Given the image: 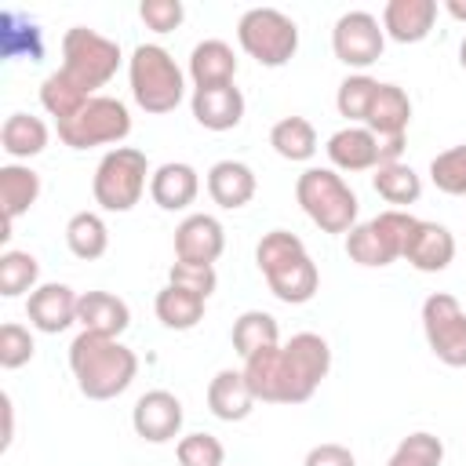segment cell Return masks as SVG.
<instances>
[{
  "mask_svg": "<svg viewBox=\"0 0 466 466\" xmlns=\"http://www.w3.org/2000/svg\"><path fill=\"white\" fill-rule=\"evenodd\" d=\"M244 379L262 404H302L331 371V346L317 331H299L284 346L258 350L244 360Z\"/></svg>",
  "mask_w": 466,
  "mask_h": 466,
  "instance_id": "1",
  "label": "cell"
},
{
  "mask_svg": "<svg viewBox=\"0 0 466 466\" xmlns=\"http://www.w3.org/2000/svg\"><path fill=\"white\" fill-rule=\"evenodd\" d=\"M69 371L87 400H113L135 382L138 357L120 339L80 331L69 346Z\"/></svg>",
  "mask_w": 466,
  "mask_h": 466,
  "instance_id": "2",
  "label": "cell"
},
{
  "mask_svg": "<svg viewBox=\"0 0 466 466\" xmlns=\"http://www.w3.org/2000/svg\"><path fill=\"white\" fill-rule=\"evenodd\" d=\"M255 266L266 277L269 291L288 306L309 302L317 295V288H320V269L309 258L302 237H295L291 229L262 233V240L255 244Z\"/></svg>",
  "mask_w": 466,
  "mask_h": 466,
  "instance_id": "3",
  "label": "cell"
},
{
  "mask_svg": "<svg viewBox=\"0 0 466 466\" xmlns=\"http://www.w3.org/2000/svg\"><path fill=\"white\" fill-rule=\"evenodd\" d=\"M127 84H131L135 106L153 113V116L178 109V102L186 98V76H182L178 62L171 58V51L160 44H138L131 51Z\"/></svg>",
  "mask_w": 466,
  "mask_h": 466,
  "instance_id": "4",
  "label": "cell"
},
{
  "mask_svg": "<svg viewBox=\"0 0 466 466\" xmlns=\"http://www.w3.org/2000/svg\"><path fill=\"white\" fill-rule=\"evenodd\" d=\"M295 200L320 233H350L360 215V200L335 167H306L295 182Z\"/></svg>",
  "mask_w": 466,
  "mask_h": 466,
  "instance_id": "5",
  "label": "cell"
},
{
  "mask_svg": "<svg viewBox=\"0 0 466 466\" xmlns=\"http://www.w3.org/2000/svg\"><path fill=\"white\" fill-rule=\"evenodd\" d=\"M124 55H120V44L87 29V25H73L66 29L62 36V73L87 95H95L98 87H106L116 69H120Z\"/></svg>",
  "mask_w": 466,
  "mask_h": 466,
  "instance_id": "6",
  "label": "cell"
},
{
  "mask_svg": "<svg viewBox=\"0 0 466 466\" xmlns=\"http://www.w3.org/2000/svg\"><path fill=\"white\" fill-rule=\"evenodd\" d=\"M415 222L419 218L408 215V211H400V208H386L375 218L357 222L346 233V255H350V262L368 266V269L393 266L397 258H404V248H408V237H411Z\"/></svg>",
  "mask_w": 466,
  "mask_h": 466,
  "instance_id": "7",
  "label": "cell"
},
{
  "mask_svg": "<svg viewBox=\"0 0 466 466\" xmlns=\"http://www.w3.org/2000/svg\"><path fill=\"white\" fill-rule=\"evenodd\" d=\"M146 175H149V160L142 149L135 146H113L98 167H95V178H91V193H95V204L102 211H131L142 193H146Z\"/></svg>",
  "mask_w": 466,
  "mask_h": 466,
  "instance_id": "8",
  "label": "cell"
},
{
  "mask_svg": "<svg viewBox=\"0 0 466 466\" xmlns=\"http://www.w3.org/2000/svg\"><path fill=\"white\" fill-rule=\"evenodd\" d=\"M237 40L248 58H255L258 66L280 69L299 51V25L291 15L277 7H251L237 22Z\"/></svg>",
  "mask_w": 466,
  "mask_h": 466,
  "instance_id": "9",
  "label": "cell"
},
{
  "mask_svg": "<svg viewBox=\"0 0 466 466\" xmlns=\"http://www.w3.org/2000/svg\"><path fill=\"white\" fill-rule=\"evenodd\" d=\"M131 135V113L120 98L95 95L84 102V109L69 120L58 124V138L69 149H95V146H113Z\"/></svg>",
  "mask_w": 466,
  "mask_h": 466,
  "instance_id": "10",
  "label": "cell"
},
{
  "mask_svg": "<svg viewBox=\"0 0 466 466\" xmlns=\"http://www.w3.org/2000/svg\"><path fill=\"white\" fill-rule=\"evenodd\" d=\"M422 335L430 353L448 368H466V309L455 295L433 291L422 302Z\"/></svg>",
  "mask_w": 466,
  "mask_h": 466,
  "instance_id": "11",
  "label": "cell"
},
{
  "mask_svg": "<svg viewBox=\"0 0 466 466\" xmlns=\"http://www.w3.org/2000/svg\"><path fill=\"white\" fill-rule=\"evenodd\" d=\"M382 47H386V33H382V22L371 11L339 15V22L331 29V51L342 66L364 73L368 66H375L382 58Z\"/></svg>",
  "mask_w": 466,
  "mask_h": 466,
  "instance_id": "12",
  "label": "cell"
},
{
  "mask_svg": "<svg viewBox=\"0 0 466 466\" xmlns=\"http://www.w3.org/2000/svg\"><path fill=\"white\" fill-rule=\"evenodd\" d=\"M182 419H186L182 400H178L171 390H149V393H142V397L135 400V408H131V426H135V433H138L142 441H149V444H167V441H175V437L182 433Z\"/></svg>",
  "mask_w": 466,
  "mask_h": 466,
  "instance_id": "13",
  "label": "cell"
},
{
  "mask_svg": "<svg viewBox=\"0 0 466 466\" xmlns=\"http://www.w3.org/2000/svg\"><path fill=\"white\" fill-rule=\"evenodd\" d=\"M226 251V229L215 215L193 211L175 226V258L189 266H215Z\"/></svg>",
  "mask_w": 466,
  "mask_h": 466,
  "instance_id": "14",
  "label": "cell"
},
{
  "mask_svg": "<svg viewBox=\"0 0 466 466\" xmlns=\"http://www.w3.org/2000/svg\"><path fill=\"white\" fill-rule=\"evenodd\" d=\"M76 306H80V295L69 288V284H58V280H47L40 284L36 291H29L25 299V317L36 331L44 335H58L66 331L69 324H76Z\"/></svg>",
  "mask_w": 466,
  "mask_h": 466,
  "instance_id": "15",
  "label": "cell"
},
{
  "mask_svg": "<svg viewBox=\"0 0 466 466\" xmlns=\"http://www.w3.org/2000/svg\"><path fill=\"white\" fill-rule=\"evenodd\" d=\"M455 258V237L448 226L441 222H430V218H419L411 237H408V248H404V262L419 273H441L448 269Z\"/></svg>",
  "mask_w": 466,
  "mask_h": 466,
  "instance_id": "16",
  "label": "cell"
},
{
  "mask_svg": "<svg viewBox=\"0 0 466 466\" xmlns=\"http://www.w3.org/2000/svg\"><path fill=\"white\" fill-rule=\"evenodd\" d=\"M193 120L208 131H229L244 120V95L237 84H218V87H193L189 98Z\"/></svg>",
  "mask_w": 466,
  "mask_h": 466,
  "instance_id": "17",
  "label": "cell"
},
{
  "mask_svg": "<svg viewBox=\"0 0 466 466\" xmlns=\"http://www.w3.org/2000/svg\"><path fill=\"white\" fill-rule=\"evenodd\" d=\"M328 160L335 171L357 175V171H375L379 167V138L364 124H346L328 138Z\"/></svg>",
  "mask_w": 466,
  "mask_h": 466,
  "instance_id": "18",
  "label": "cell"
},
{
  "mask_svg": "<svg viewBox=\"0 0 466 466\" xmlns=\"http://www.w3.org/2000/svg\"><path fill=\"white\" fill-rule=\"evenodd\" d=\"M200 193V175L186 160H167L149 175V197L160 211H186Z\"/></svg>",
  "mask_w": 466,
  "mask_h": 466,
  "instance_id": "19",
  "label": "cell"
},
{
  "mask_svg": "<svg viewBox=\"0 0 466 466\" xmlns=\"http://www.w3.org/2000/svg\"><path fill=\"white\" fill-rule=\"evenodd\" d=\"M437 22V0H390L382 7V33L397 44H419Z\"/></svg>",
  "mask_w": 466,
  "mask_h": 466,
  "instance_id": "20",
  "label": "cell"
},
{
  "mask_svg": "<svg viewBox=\"0 0 466 466\" xmlns=\"http://www.w3.org/2000/svg\"><path fill=\"white\" fill-rule=\"evenodd\" d=\"M255 393L244 379V371H233V368H222L215 371V379L208 382V411L222 422H244L251 411H255Z\"/></svg>",
  "mask_w": 466,
  "mask_h": 466,
  "instance_id": "21",
  "label": "cell"
},
{
  "mask_svg": "<svg viewBox=\"0 0 466 466\" xmlns=\"http://www.w3.org/2000/svg\"><path fill=\"white\" fill-rule=\"evenodd\" d=\"M76 324L84 331H91V335L120 339L127 331V324H131V309L113 291H84L80 306H76Z\"/></svg>",
  "mask_w": 466,
  "mask_h": 466,
  "instance_id": "22",
  "label": "cell"
},
{
  "mask_svg": "<svg viewBox=\"0 0 466 466\" xmlns=\"http://www.w3.org/2000/svg\"><path fill=\"white\" fill-rule=\"evenodd\" d=\"M408 124H411V98L404 87L397 84H379L371 106H368V116H364V127L375 135V138H400L408 135Z\"/></svg>",
  "mask_w": 466,
  "mask_h": 466,
  "instance_id": "23",
  "label": "cell"
},
{
  "mask_svg": "<svg viewBox=\"0 0 466 466\" xmlns=\"http://www.w3.org/2000/svg\"><path fill=\"white\" fill-rule=\"evenodd\" d=\"M255 189H258V178L244 160H218L208 167V197L226 211L251 204Z\"/></svg>",
  "mask_w": 466,
  "mask_h": 466,
  "instance_id": "24",
  "label": "cell"
},
{
  "mask_svg": "<svg viewBox=\"0 0 466 466\" xmlns=\"http://www.w3.org/2000/svg\"><path fill=\"white\" fill-rule=\"evenodd\" d=\"M237 76V55L226 40H200L189 51V80L193 87H218L233 84Z\"/></svg>",
  "mask_w": 466,
  "mask_h": 466,
  "instance_id": "25",
  "label": "cell"
},
{
  "mask_svg": "<svg viewBox=\"0 0 466 466\" xmlns=\"http://www.w3.org/2000/svg\"><path fill=\"white\" fill-rule=\"evenodd\" d=\"M47 124L33 113H11L0 127V149L18 164V160H29L36 153L47 149Z\"/></svg>",
  "mask_w": 466,
  "mask_h": 466,
  "instance_id": "26",
  "label": "cell"
},
{
  "mask_svg": "<svg viewBox=\"0 0 466 466\" xmlns=\"http://www.w3.org/2000/svg\"><path fill=\"white\" fill-rule=\"evenodd\" d=\"M40 197V175L29 164H4L0 167V204H4V218L7 229L15 218H22Z\"/></svg>",
  "mask_w": 466,
  "mask_h": 466,
  "instance_id": "27",
  "label": "cell"
},
{
  "mask_svg": "<svg viewBox=\"0 0 466 466\" xmlns=\"http://www.w3.org/2000/svg\"><path fill=\"white\" fill-rule=\"evenodd\" d=\"M269 146L280 160H291V164H306L313 160V153L320 149L317 142V127L306 120V116H280L273 127H269Z\"/></svg>",
  "mask_w": 466,
  "mask_h": 466,
  "instance_id": "28",
  "label": "cell"
},
{
  "mask_svg": "<svg viewBox=\"0 0 466 466\" xmlns=\"http://www.w3.org/2000/svg\"><path fill=\"white\" fill-rule=\"evenodd\" d=\"M204 306H208L204 295L186 291V288H175V284H164V288L157 291V302H153L157 320H160L164 328H171V331H189V328H197V324L204 320Z\"/></svg>",
  "mask_w": 466,
  "mask_h": 466,
  "instance_id": "29",
  "label": "cell"
},
{
  "mask_svg": "<svg viewBox=\"0 0 466 466\" xmlns=\"http://www.w3.org/2000/svg\"><path fill=\"white\" fill-rule=\"evenodd\" d=\"M229 339H233V350L248 360V357H255L258 350L280 346V324H277V317L266 313V309H248V313H240V317L233 320Z\"/></svg>",
  "mask_w": 466,
  "mask_h": 466,
  "instance_id": "30",
  "label": "cell"
},
{
  "mask_svg": "<svg viewBox=\"0 0 466 466\" xmlns=\"http://www.w3.org/2000/svg\"><path fill=\"white\" fill-rule=\"evenodd\" d=\"M66 244L76 258L84 262H95L106 255L109 248V226L98 211H76L69 222H66Z\"/></svg>",
  "mask_w": 466,
  "mask_h": 466,
  "instance_id": "31",
  "label": "cell"
},
{
  "mask_svg": "<svg viewBox=\"0 0 466 466\" xmlns=\"http://www.w3.org/2000/svg\"><path fill=\"white\" fill-rule=\"evenodd\" d=\"M371 186H375V193L386 200V204H393V208H400L404 211V204H415L419 197H422V178H419V171L411 167V164H382V167H375V175H371Z\"/></svg>",
  "mask_w": 466,
  "mask_h": 466,
  "instance_id": "32",
  "label": "cell"
},
{
  "mask_svg": "<svg viewBox=\"0 0 466 466\" xmlns=\"http://www.w3.org/2000/svg\"><path fill=\"white\" fill-rule=\"evenodd\" d=\"M40 262L36 255L29 251H18V248H7L0 255V295L4 299H18L25 291H36L40 284Z\"/></svg>",
  "mask_w": 466,
  "mask_h": 466,
  "instance_id": "33",
  "label": "cell"
},
{
  "mask_svg": "<svg viewBox=\"0 0 466 466\" xmlns=\"http://www.w3.org/2000/svg\"><path fill=\"white\" fill-rule=\"evenodd\" d=\"M87 98H95V95H87V91H80L62 69H55L44 84H40V106L62 124V120H69V116H76L80 109H84V102Z\"/></svg>",
  "mask_w": 466,
  "mask_h": 466,
  "instance_id": "34",
  "label": "cell"
},
{
  "mask_svg": "<svg viewBox=\"0 0 466 466\" xmlns=\"http://www.w3.org/2000/svg\"><path fill=\"white\" fill-rule=\"evenodd\" d=\"M375 91H379V80H375V76H368V73H350V76L339 84V91H335V109H339L350 124H364Z\"/></svg>",
  "mask_w": 466,
  "mask_h": 466,
  "instance_id": "35",
  "label": "cell"
},
{
  "mask_svg": "<svg viewBox=\"0 0 466 466\" xmlns=\"http://www.w3.org/2000/svg\"><path fill=\"white\" fill-rule=\"evenodd\" d=\"M441 462H444V444L426 430L408 433L386 459V466H441Z\"/></svg>",
  "mask_w": 466,
  "mask_h": 466,
  "instance_id": "36",
  "label": "cell"
},
{
  "mask_svg": "<svg viewBox=\"0 0 466 466\" xmlns=\"http://www.w3.org/2000/svg\"><path fill=\"white\" fill-rule=\"evenodd\" d=\"M430 182L448 197H466V142L430 160Z\"/></svg>",
  "mask_w": 466,
  "mask_h": 466,
  "instance_id": "37",
  "label": "cell"
},
{
  "mask_svg": "<svg viewBox=\"0 0 466 466\" xmlns=\"http://www.w3.org/2000/svg\"><path fill=\"white\" fill-rule=\"evenodd\" d=\"M175 455H178V466H222L226 462V448L211 433H186V437H178Z\"/></svg>",
  "mask_w": 466,
  "mask_h": 466,
  "instance_id": "38",
  "label": "cell"
},
{
  "mask_svg": "<svg viewBox=\"0 0 466 466\" xmlns=\"http://www.w3.org/2000/svg\"><path fill=\"white\" fill-rule=\"evenodd\" d=\"M33 353H36V342H33L29 328L7 320V324L0 328V368H4V371H15V368L29 364Z\"/></svg>",
  "mask_w": 466,
  "mask_h": 466,
  "instance_id": "39",
  "label": "cell"
},
{
  "mask_svg": "<svg viewBox=\"0 0 466 466\" xmlns=\"http://www.w3.org/2000/svg\"><path fill=\"white\" fill-rule=\"evenodd\" d=\"M167 284H175V288H186V291H197V295H211L215 288H218V273H215V266H189V262H171V269H167Z\"/></svg>",
  "mask_w": 466,
  "mask_h": 466,
  "instance_id": "40",
  "label": "cell"
},
{
  "mask_svg": "<svg viewBox=\"0 0 466 466\" xmlns=\"http://www.w3.org/2000/svg\"><path fill=\"white\" fill-rule=\"evenodd\" d=\"M138 18H142L153 33H171V29L182 25L186 7H182V0H142V4H138Z\"/></svg>",
  "mask_w": 466,
  "mask_h": 466,
  "instance_id": "41",
  "label": "cell"
},
{
  "mask_svg": "<svg viewBox=\"0 0 466 466\" xmlns=\"http://www.w3.org/2000/svg\"><path fill=\"white\" fill-rule=\"evenodd\" d=\"M302 466H357V459H353V451L346 448V444H313L309 451H306V462Z\"/></svg>",
  "mask_w": 466,
  "mask_h": 466,
  "instance_id": "42",
  "label": "cell"
},
{
  "mask_svg": "<svg viewBox=\"0 0 466 466\" xmlns=\"http://www.w3.org/2000/svg\"><path fill=\"white\" fill-rule=\"evenodd\" d=\"M0 404H4V448H7L11 437H15V411H11V397L7 393L0 397Z\"/></svg>",
  "mask_w": 466,
  "mask_h": 466,
  "instance_id": "43",
  "label": "cell"
},
{
  "mask_svg": "<svg viewBox=\"0 0 466 466\" xmlns=\"http://www.w3.org/2000/svg\"><path fill=\"white\" fill-rule=\"evenodd\" d=\"M444 11H448L455 22H466V0H444Z\"/></svg>",
  "mask_w": 466,
  "mask_h": 466,
  "instance_id": "44",
  "label": "cell"
},
{
  "mask_svg": "<svg viewBox=\"0 0 466 466\" xmlns=\"http://www.w3.org/2000/svg\"><path fill=\"white\" fill-rule=\"evenodd\" d=\"M459 66L466 69V36H462V44H459Z\"/></svg>",
  "mask_w": 466,
  "mask_h": 466,
  "instance_id": "45",
  "label": "cell"
}]
</instances>
